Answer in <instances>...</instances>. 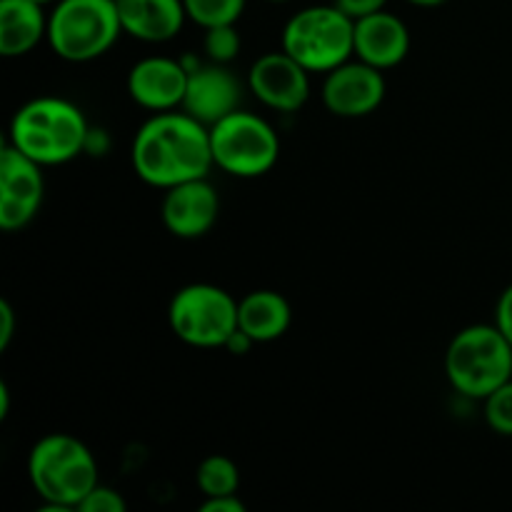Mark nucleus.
<instances>
[{
    "label": "nucleus",
    "instance_id": "obj_1",
    "mask_svg": "<svg viewBox=\"0 0 512 512\" xmlns=\"http://www.w3.org/2000/svg\"><path fill=\"white\" fill-rule=\"evenodd\" d=\"M130 163L143 183L160 190L208 178L215 165L210 128L185 110L155 113L135 133Z\"/></svg>",
    "mask_w": 512,
    "mask_h": 512
},
{
    "label": "nucleus",
    "instance_id": "obj_2",
    "mask_svg": "<svg viewBox=\"0 0 512 512\" xmlns=\"http://www.w3.org/2000/svg\"><path fill=\"white\" fill-rule=\"evenodd\" d=\"M90 125L83 110L65 98L43 95L15 110L8 143L35 163L63 165L85 153Z\"/></svg>",
    "mask_w": 512,
    "mask_h": 512
},
{
    "label": "nucleus",
    "instance_id": "obj_3",
    "mask_svg": "<svg viewBox=\"0 0 512 512\" xmlns=\"http://www.w3.org/2000/svg\"><path fill=\"white\" fill-rule=\"evenodd\" d=\"M28 478L48 512L78 510L100 483L98 460L75 435L50 433L30 448Z\"/></svg>",
    "mask_w": 512,
    "mask_h": 512
},
{
    "label": "nucleus",
    "instance_id": "obj_4",
    "mask_svg": "<svg viewBox=\"0 0 512 512\" xmlns=\"http://www.w3.org/2000/svg\"><path fill=\"white\" fill-rule=\"evenodd\" d=\"M445 375L455 393L485 400L512 380V345L498 325H470L448 345Z\"/></svg>",
    "mask_w": 512,
    "mask_h": 512
},
{
    "label": "nucleus",
    "instance_id": "obj_5",
    "mask_svg": "<svg viewBox=\"0 0 512 512\" xmlns=\"http://www.w3.org/2000/svg\"><path fill=\"white\" fill-rule=\"evenodd\" d=\"M123 33L115 0H58L48 15V45L60 60L90 63Z\"/></svg>",
    "mask_w": 512,
    "mask_h": 512
},
{
    "label": "nucleus",
    "instance_id": "obj_6",
    "mask_svg": "<svg viewBox=\"0 0 512 512\" xmlns=\"http://www.w3.org/2000/svg\"><path fill=\"white\" fill-rule=\"evenodd\" d=\"M283 50L310 73H330L355 55V20L338 5H310L283 28Z\"/></svg>",
    "mask_w": 512,
    "mask_h": 512
},
{
    "label": "nucleus",
    "instance_id": "obj_7",
    "mask_svg": "<svg viewBox=\"0 0 512 512\" xmlns=\"http://www.w3.org/2000/svg\"><path fill=\"white\" fill-rule=\"evenodd\" d=\"M213 160L233 178H260L280 158V138L273 125L248 110H235L210 125Z\"/></svg>",
    "mask_w": 512,
    "mask_h": 512
},
{
    "label": "nucleus",
    "instance_id": "obj_8",
    "mask_svg": "<svg viewBox=\"0 0 512 512\" xmlns=\"http://www.w3.org/2000/svg\"><path fill=\"white\" fill-rule=\"evenodd\" d=\"M168 323L190 348H223L238 330V300L218 285H185L170 300Z\"/></svg>",
    "mask_w": 512,
    "mask_h": 512
},
{
    "label": "nucleus",
    "instance_id": "obj_9",
    "mask_svg": "<svg viewBox=\"0 0 512 512\" xmlns=\"http://www.w3.org/2000/svg\"><path fill=\"white\" fill-rule=\"evenodd\" d=\"M43 193V165L5 143L0 150V228L5 233L23 230L38 215Z\"/></svg>",
    "mask_w": 512,
    "mask_h": 512
},
{
    "label": "nucleus",
    "instance_id": "obj_10",
    "mask_svg": "<svg viewBox=\"0 0 512 512\" xmlns=\"http://www.w3.org/2000/svg\"><path fill=\"white\" fill-rule=\"evenodd\" d=\"M248 88L265 108L295 113L310 98V70L285 50L265 53L250 65Z\"/></svg>",
    "mask_w": 512,
    "mask_h": 512
},
{
    "label": "nucleus",
    "instance_id": "obj_11",
    "mask_svg": "<svg viewBox=\"0 0 512 512\" xmlns=\"http://www.w3.org/2000/svg\"><path fill=\"white\" fill-rule=\"evenodd\" d=\"M385 100L383 70L348 60L335 70L325 73L323 103L338 118H365L375 113Z\"/></svg>",
    "mask_w": 512,
    "mask_h": 512
},
{
    "label": "nucleus",
    "instance_id": "obj_12",
    "mask_svg": "<svg viewBox=\"0 0 512 512\" xmlns=\"http://www.w3.org/2000/svg\"><path fill=\"white\" fill-rule=\"evenodd\" d=\"M220 215V198L208 178L188 180L165 190L160 218L170 235L183 240L203 238L213 230Z\"/></svg>",
    "mask_w": 512,
    "mask_h": 512
},
{
    "label": "nucleus",
    "instance_id": "obj_13",
    "mask_svg": "<svg viewBox=\"0 0 512 512\" xmlns=\"http://www.w3.org/2000/svg\"><path fill=\"white\" fill-rule=\"evenodd\" d=\"M240 98H243V88H240V80L228 70V65L208 60L188 73V90H185L180 110L210 128L225 115L240 110Z\"/></svg>",
    "mask_w": 512,
    "mask_h": 512
},
{
    "label": "nucleus",
    "instance_id": "obj_14",
    "mask_svg": "<svg viewBox=\"0 0 512 512\" xmlns=\"http://www.w3.org/2000/svg\"><path fill=\"white\" fill-rule=\"evenodd\" d=\"M188 90V68L183 60L150 58L138 60L128 73V95L135 105L153 113L178 110Z\"/></svg>",
    "mask_w": 512,
    "mask_h": 512
},
{
    "label": "nucleus",
    "instance_id": "obj_15",
    "mask_svg": "<svg viewBox=\"0 0 512 512\" xmlns=\"http://www.w3.org/2000/svg\"><path fill=\"white\" fill-rule=\"evenodd\" d=\"M410 53V30L398 15L378 10L355 20V58L378 70H390Z\"/></svg>",
    "mask_w": 512,
    "mask_h": 512
},
{
    "label": "nucleus",
    "instance_id": "obj_16",
    "mask_svg": "<svg viewBox=\"0 0 512 512\" xmlns=\"http://www.w3.org/2000/svg\"><path fill=\"white\" fill-rule=\"evenodd\" d=\"M123 33L143 43H168L183 30V0H115Z\"/></svg>",
    "mask_w": 512,
    "mask_h": 512
},
{
    "label": "nucleus",
    "instance_id": "obj_17",
    "mask_svg": "<svg viewBox=\"0 0 512 512\" xmlns=\"http://www.w3.org/2000/svg\"><path fill=\"white\" fill-rule=\"evenodd\" d=\"M45 5L35 0H0V55L23 58L48 38Z\"/></svg>",
    "mask_w": 512,
    "mask_h": 512
},
{
    "label": "nucleus",
    "instance_id": "obj_18",
    "mask_svg": "<svg viewBox=\"0 0 512 512\" xmlns=\"http://www.w3.org/2000/svg\"><path fill=\"white\" fill-rule=\"evenodd\" d=\"M293 320L290 303L275 290H253L238 300V328L255 343H273L283 338Z\"/></svg>",
    "mask_w": 512,
    "mask_h": 512
},
{
    "label": "nucleus",
    "instance_id": "obj_19",
    "mask_svg": "<svg viewBox=\"0 0 512 512\" xmlns=\"http://www.w3.org/2000/svg\"><path fill=\"white\" fill-rule=\"evenodd\" d=\"M195 483L205 498H218V495H238L240 470L225 455H208L195 470Z\"/></svg>",
    "mask_w": 512,
    "mask_h": 512
},
{
    "label": "nucleus",
    "instance_id": "obj_20",
    "mask_svg": "<svg viewBox=\"0 0 512 512\" xmlns=\"http://www.w3.org/2000/svg\"><path fill=\"white\" fill-rule=\"evenodd\" d=\"M188 20L203 30L215 25H235L245 13L248 0H183Z\"/></svg>",
    "mask_w": 512,
    "mask_h": 512
},
{
    "label": "nucleus",
    "instance_id": "obj_21",
    "mask_svg": "<svg viewBox=\"0 0 512 512\" xmlns=\"http://www.w3.org/2000/svg\"><path fill=\"white\" fill-rule=\"evenodd\" d=\"M240 45H243V40H240V33L235 30V25H215V28L205 30L203 50L210 63H233L240 53Z\"/></svg>",
    "mask_w": 512,
    "mask_h": 512
},
{
    "label": "nucleus",
    "instance_id": "obj_22",
    "mask_svg": "<svg viewBox=\"0 0 512 512\" xmlns=\"http://www.w3.org/2000/svg\"><path fill=\"white\" fill-rule=\"evenodd\" d=\"M483 403L488 428L503 438H512V380L493 390Z\"/></svg>",
    "mask_w": 512,
    "mask_h": 512
},
{
    "label": "nucleus",
    "instance_id": "obj_23",
    "mask_svg": "<svg viewBox=\"0 0 512 512\" xmlns=\"http://www.w3.org/2000/svg\"><path fill=\"white\" fill-rule=\"evenodd\" d=\"M80 512H125L128 503L118 490L108 488V485H95L88 493V498L78 505Z\"/></svg>",
    "mask_w": 512,
    "mask_h": 512
},
{
    "label": "nucleus",
    "instance_id": "obj_24",
    "mask_svg": "<svg viewBox=\"0 0 512 512\" xmlns=\"http://www.w3.org/2000/svg\"><path fill=\"white\" fill-rule=\"evenodd\" d=\"M495 325L500 328V333L508 338V343L512 345V285L500 293L498 305H495Z\"/></svg>",
    "mask_w": 512,
    "mask_h": 512
},
{
    "label": "nucleus",
    "instance_id": "obj_25",
    "mask_svg": "<svg viewBox=\"0 0 512 512\" xmlns=\"http://www.w3.org/2000/svg\"><path fill=\"white\" fill-rule=\"evenodd\" d=\"M335 5L353 20H358L370 13H378V10H385L388 0H335Z\"/></svg>",
    "mask_w": 512,
    "mask_h": 512
},
{
    "label": "nucleus",
    "instance_id": "obj_26",
    "mask_svg": "<svg viewBox=\"0 0 512 512\" xmlns=\"http://www.w3.org/2000/svg\"><path fill=\"white\" fill-rule=\"evenodd\" d=\"M200 512H245V503L238 495H218V498H205L200 503Z\"/></svg>",
    "mask_w": 512,
    "mask_h": 512
},
{
    "label": "nucleus",
    "instance_id": "obj_27",
    "mask_svg": "<svg viewBox=\"0 0 512 512\" xmlns=\"http://www.w3.org/2000/svg\"><path fill=\"white\" fill-rule=\"evenodd\" d=\"M15 310L8 300H0V350H8L10 340L15 335Z\"/></svg>",
    "mask_w": 512,
    "mask_h": 512
},
{
    "label": "nucleus",
    "instance_id": "obj_28",
    "mask_svg": "<svg viewBox=\"0 0 512 512\" xmlns=\"http://www.w3.org/2000/svg\"><path fill=\"white\" fill-rule=\"evenodd\" d=\"M253 345H258V343H255V340L250 338V335L245 333V330H240V328H238V330H235L233 335H230L228 343H225L223 348L228 350L230 355H248V353H250V348H253Z\"/></svg>",
    "mask_w": 512,
    "mask_h": 512
},
{
    "label": "nucleus",
    "instance_id": "obj_29",
    "mask_svg": "<svg viewBox=\"0 0 512 512\" xmlns=\"http://www.w3.org/2000/svg\"><path fill=\"white\" fill-rule=\"evenodd\" d=\"M8 413H10V390L8 385L0 383V420L8 418Z\"/></svg>",
    "mask_w": 512,
    "mask_h": 512
},
{
    "label": "nucleus",
    "instance_id": "obj_30",
    "mask_svg": "<svg viewBox=\"0 0 512 512\" xmlns=\"http://www.w3.org/2000/svg\"><path fill=\"white\" fill-rule=\"evenodd\" d=\"M405 3L415 5V8H438V5L448 3V0H405Z\"/></svg>",
    "mask_w": 512,
    "mask_h": 512
},
{
    "label": "nucleus",
    "instance_id": "obj_31",
    "mask_svg": "<svg viewBox=\"0 0 512 512\" xmlns=\"http://www.w3.org/2000/svg\"><path fill=\"white\" fill-rule=\"evenodd\" d=\"M35 3H40V5H50V3H58V0H35Z\"/></svg>",
    "mask_w": 512,
    "mask_h": 512
},
{
    "label": "nucleus",
    "instance_id": "obj_32",
    "mask_svg": "<svg viewBox=\"0 0 512 512\" xmlns=\"http://www.w3.org/2000/svg\"><path fill=\"white\" fill-rule=\"evenodd\" d=\"M270 3H288V0H270Z\"/></svg>",
    "mask_w": 512,
    "mask_h": 512
}]
</instances>
